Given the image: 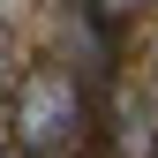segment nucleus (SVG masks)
I'll use <instances>...</instances> for the list:
<instances>
[{
	"mask_svg": "<svg viewBox=\"0 0 158 158\" xmlns=\"http://www.w3.org/2000/svg\"><path fill=\"white\" fill-rule=\"evenodd\" d=\"M90 128V106H83V83L68 68H30L23 90H15V143L30 158H68Z\"/></svg>",
	"mask_w": 158,
	"mask_h": 158,
	"instance_id": "1",
	"label": "nucleus"
},
{
	"mask_svg": "<svg viewBox=\"0 0 158 158\" xmlns=\"http://www.w3.org/2000/svg\"><path fill=\"white\" fill-rule=\"evenodd\" d=\"M8 68H15V30L0 23V83H8Z\"/></svg>",
	"mask_w": 158,
	"mask_h": 158,
	"instance_id": "2",
	"label": "nucleus"
},
{
	"mask_svg": "<svg viewBox=\"0 0 158 158\" xmlns=\"http://www.w3.org/2000/svg\"><path fill=\"white\" fill-rule=\"evenodd\" d=\"M83 8H90V15H106V23H113V15H128L135 0H83Z\"/></svg>",
	"mask_w": 158,
	"mask_h": 158,
	"instance_id": "3",
	"label": "nucleus"
},
{
	"mask_svg": "<svg viewBox=\"0 0 158 158\" xmlns=\"http://www.w3.org/2000/svg\"><path fill=\"white\" fill-rule=\"evenodd\" d=\"M15 15H23V0H0V23H8V30H15Z\"/></svg>",
	"mask_w": 158,
	"mask_h": 158,
	"instance_id": "4",
	"label": "nucleus"
}]
</instances>
